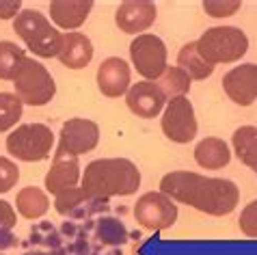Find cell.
I'll return each instance as SVG.
<instances>
[{
  "instance_id": "1",
  "label": "cell",
  "mask_w": 257,
  "mask_h": 255,
  "mask_svg": "<svg viewBox=\"0 0 257 255\" xmlns=\"http://www.w3.org/2000/svg\"><path fill=\"white\" fill-rule=\"evenodd\" d=\"M160 193L205 212L210 216H227L238 205L240 190L231 180L205 178L192 171H171L160 180Z\"/></svg>"
},
{
  "instance_id": "16",
  "label": "cell",
  "mask_w": 257,
  "mask_h": 255,
  "mask_svg": "<svg viewBox=\"0 0 257 255\" xmlns=\"http://www.w3.org/2000/svg\"><path fill=\"white\" fill-rule=\"evenodd\" d=\"M93 9V0H52L50 3V18L59 28L76 31Z\"/></svg>"
},
{
  "instance_id": "29",
  "label": "cell",
  "mask_w": 257,
  "mask_h": 255,
  "mask_svg": "<svg viewBox=\"0 0 257 255\" xmlns=\"http://www.w3.org/2000/svg\"><path fill=\"white\" fill-rule=\"evenodd\" d=\"M238 225H240V229H242V233H244V236L257 238V199L251 201L244 210H242Z\"/></svg>"
},
{
  "instance_id": "7",
  "label": "cell",
  "mask_w": 257,
  "mask_h": 255,
  "mask_svg": "<svg viewBox=\"0 0 257 255\" xmlns=\"http://www.w3.org/2000/svg\"><path fill=\"white\" fill-rule=\"evenodd\" d=\"M130 56L141 76L156 82L167 72V46L156 35H139L130 44Z\"/></svg>"
},
{
  "instance_id": "21",
  "label": "cell",
  "mask_w": 257,
  "mask_h": 255,
  "mask_svg": "<svg viewBox=\"0 0 257 255\" xmlns=\"http://www.w3.org/2000/svg\"><path fill=\"white\" fill-rule=\"evenodd\" d=\"M18 212L22 214L24 218H28V221H35V218H41L48 212V195L44 193L41 188L37 186H26L20 190L18 195Z\"/></svg>"
},
{
  "instance_id": "14",
  "label": "cell",
  "mask_w": 257,
  "mask_h": 255,
  "mask_svg": "<svg viewBox=\"0 0 257 255\" xmlns=\"http://www.w3.org/2000/svg\"><path fill=\"white\" fill-rule=\"evenodd\" d=\"M156 22V5L149 0H127L121 3L115 13V24L123 33L137 35L147 31Z\"/></svg>"
},
{
  "instance_id": "11",
  "label": "cell",
  "mask_w": 257,
  "mask_h": 255,
  "mask_svg": "<svg viewBox=\"0 0 257 255\" xmlns=\"http://www.w3.org/2000/svg\"><path fill=\"white\" fill-rule=\"evenodd\" d=\"M223 89L231 102L248 106L257 100V65L244 63L233 67L223 78Z\"/></svg>"
},
{
  "instance_id": "10",
  "label": "cell",
  "mask_w": 257,
  "mask_h": 255,
  "mask_svg": "<svg viewBox=\"0 0 257 255\" xmlns=\"http://www.w3.org/2000/svg\"><path fill=\"white\" fill-rule=\"evenodd\" d=\"M99 143V128L95 121L91 119H82V117H74L65 121V125L61 128V139H59V147L56 150L71 154V156H80V154H89L93 152Z\"/></svg>"
},
{
  "instance_id": "23",
  "label": "cell",
  "mask_w": 257,
  "mask_h": 255,
  "mask_svg": "<svg viewBox=\"0 0 257 255\" xmlns=\"http://www.w3.org/2000/svg\"><path fill=\"white\" fill-rule=\"evenodd\" d=\"M26 59L24 50L11 41H0V80H11L18 76Z\"/></svg>"
},
{
  "instance_id": "17",
  "label": "cell",
  "mask_w": 257,
  "mask_h": 255,
  "mask_svg": "<svg viewBox=\"0 0 257 255\" xmlns=\"http://www.w3.org/2000/svg\"><path fill=\"white\" fill-rule=\"evenodd\" d=\"M56 59L69 69H82L93 59V44L82 33H65L63 35L61 52Z\"/></svg>"
},
{
  "instance_id": "4",
  "label": "cell",
  "mask_w": 257,
  "mask_h": 255,
  "mask_svg": "<svg viewBox=\"0 0 257 255\" xmlns=\"http://www.w3.org/2000/svg\"><path fill=\"white\" fill-rule=\"evenodd\" d=\"M199 54L208 63H233L240 56H244L248 48L246 35L235 26H214L208 28L201 37L197 39Z\"/></svg>"
},
{
  "instance_id": "3",
  "label": "cell",
  "mask_w": 257,
  "mask_h": 255,
  "mask_svg": "<svg viewBox=\"0 0 257 255\" xmlns=\"http://www.w3.org/2000/svg\"><path fill=\"white\" fill-rule=\"evenodd\" d=\"M13 31L24 39L28 50L37 56H59L63 46V35L48 22V18L41 11L24 9L13 22Z\"/></svg>"
},
{
  "instance_id": "18",
  "label": "cell",
  "mask_w": 257,
  "mask_h": 255,
  "mask_svg": "<svg viewBox=\"0 0 257 255\" xmlns=\"http://www.w3.org/2000/svg\"><path fill=\"white\" fill-rule=\"evenodd\" d=\"M195 160L203 169L216 171V169H223V167L229 165L231 152H229V147H227V143L223 139L208 137V139H203L201 143H197V147H195Z\"/></svg>"
},
{
  "instance_id": "8",
  "label": "cell",
  "mask_w": 257,
  "mask_h": 255,
  "mask_svg": "<svg viewBox=\"0 0 257 255\" xmlns=\"http://www.w3.org/2000/svg\"><path fill=\"white\" fill-rule=\"evenodd\" d=\"M162 132L171 143H190L197 137V117L188 97L167 102L162 115Z\"/></svg>"
},
{
  "instance_id": "24",
  "label": "cell",
  "mask_w": 257,
  "mask_h": 255,
  "mask_svg": "<svg viewBox=\"0 0 257 255\" xmlns=\"http://www.w3.org/2000/svg\"><path fill=\"white\" fill-rule=\"evenodd\" d=\"M97 240H102L104 244H125L127 231L123 227V223H119L112 216H104L97 221Z\"/></svg>"
},
{
  "instance_id": "13",
  "label": "cell",
  "mask_w": 257,
  "mask_h": 255,
  "mask_svg": "<svg viewBox=\"0 0 257 255\" xmlns=\"http://www.w3.org/2000/svg\"><path fill=\"white\" fill-rule=\"evenodd\" d=\"M80 180L82 175H80V165H78L76 156L56 150L54 162L46 175V188L52 195H61L69 188H76V184Z\"/></svg>"
},
{
  "instance_id": "15",
  "label": "cell",
  "mask_w": 257,
  "mask_h": 255,
  "mask_svg": "<svg viewBox=\"0 0 257 255\" xmlns=\"http://www.w3.org/2000/svg\"><path fill=\"white\" fill-rule=\"evenodd\" d=\"M97 87L106 97H119L130 91V67L123 59L110 56L97 67Z\"/></svg>"
},
{
  "instance_id": "28",
  "label": "cell",
  "mask_w": 257,
  "mask_h": 255,
  "mask_svg": "<svg viewBox=\"0 0 257 255\" xmlns=\"http://www.w3.org/2000/svg\"><path fill=\"white\" fill-rule=\"evenodd\" d=\"M20 180V169L13 160L3 158L0 156V193H7L16 186V182Z\"/></svg>"
},
{
  "instance_id": "25",
  "label": "cell",
  "mask_w": 257,
  "mask_h": 255,
  "mask_svg": "<svg viewBox=\"0 0 257 255\" xmlns=\"http://www.w3.org/2000/svg\"><path fill=\"white\" fill-rule=\"evenodd\" d=\"M22 117V102L16 93H0V132L9 130Z\"/></svg>"
},
{
  "instance_id": "6",
  "label": "cell",
  "mask_w": 257,
  "mask_h": 255,
  "mask_svg": "<svg viewBox=\"0 0 257 255\" xmlns=\"http://www.w3.org/2000/svg\"><path fill=\"white\" fill-rule=\"evenodd\" d=\"M54 147V134L44 123H24L7 139V152L16 160L39 162L46 160Z\"/></svg>"
},
{
  "instance_id": "19",
  "label": "cell",
  "mask_w": 257,
  "mask_h": 255,
  "mask_svg": "<svg viewBox=\"0 0 257 255\" xmlns=\"http://www.w3.org/2000/svg\"><path fill=\"white\" fill-rule=\"evenodd\" d=\"M177 67L184 69L190 80H205V78H210L214 72L212 63H208L199 54L197 41H190V44H186L180 50V54H177Z\"/></svg>"
},
{
  "instance_id": "22",
  "label": "cell",
  "mask_w": 257,
  "mask_h": 255,
  "mask_svg": "<svg viewBox=\"0 0 257 255\" xmlns=\"http://www.w3.org/2000/svg\"><path fill=\"white\" fill-rule=\"evenodd\" d=\"M156 84L160 87L167 102L175 100V97H186V93L190 91V78L180 67H167V72L156 80Z\"/></svg>"
},
{
  "instance_id": "20",
  "label": "cell",
  "mask_w": 257,
  "mask_h": 255,
  "mask_svg": "<svg viewBox=\"0 0 257 255\" xmlns=\"http://www.w3.org/2000/svg\"><path fill=\"white\" fill-rule=\"evenodd\" d=\"M235 156L244 162L248 169L257 173V128L255 125H242L231 137Z\"/></svg>"
},
{
  "instance_id": "26",
  "label": "cell",
  "mask_w": 257,
  "mask_h": 255,
  "mask_svg": "<svg viewBox=\"0 0 257 255\" xmlns=\"http://www.w3.org/2000/svg\"><path fill=\"white\" fill-rule=\"evenodd\" d=\"M91 201V197L84 193L82 186L80 188H69L65 190V193H61V195H56V199H54V208L59 214H76L78 210H80V205L82 203H87Z\"/></svg>"
},
{
  "instance_id": "5",
  "label": "cell",
  "mask_w": 257,
  "mask_h": 255,
  "mask_svg": "<svg viewBox=\"0 0 257 255\" xmlns=\"http://www.w3.org/2000/svg\"><path fill=\"white\" fill-rule=\"evenodd\" d=\"M13 91H16V95L20 97L22 104L44 106L54 97L56 82L44 63L26 56L18 76L13 78Z\"/></svg>"
},
{
  "instance_id": "30",
  "label": "cell",
  "mask_w": 257,
  "mask_h": 255,
  "mask_svg": "<svg viewBox=\"0 0 257 255\" xmlns=\"http://www.w3.org/2000/svg\"><path fill=\"white\" fill-rule=\"evenodd\" d=\"M16 221H18V216H16V210H13V205L9 201L0 199V233L16 227Z\"/></svg>"
},
{
  "instance_id": "9",
  "label": "cell",
  "mask_w": 257,
  "mask_h": 255,
  "mask_svg": "<svg viewBox=\"0 0 257 255\" xmlns=\"http://www.w3.org/2000/svg\"><path fill=\"white\" fill-rule=\"evenodd\" d=\"M134 218L145 229H167L177 221V205L164 193H145L134 205Z\"/></svg>"
},
{
  "instance_id": "27",
  "label": "cell",
  "mask_w": 257,
  "mask_h": 255,
  "mask_svg": "<svg viewBox=\"0 0 257 255\" xmlns=\"http://www.w3.org/2000/svg\"><path fill=\"white\" fill-rule=\"evenodd\" d=\"M240 7H242L240 0H205L203 11L212 18H227V16H233Z\"/></svg>"
},
{
  "instance_id": "2",
  "label": "cell",
  "mask_w": 257,
  "mask_h": 255,
  "mask_svg": "<svg viewBox=\"0 0 257 255\" xmlns=\"http://www.w3.org/2000/svg\"><path fill=\"white\" fill-rule=\"evenodd\" d=\"M141 186V171L127 158H99L84 169L82 190L91 199L134 195Z\"/></svg>"
},
{
  "instance_id": "31",
  "label": "cell",
  "mask_w": 257,
  "mask_h": 255,
  "mask_svg": "<svg viewBox=\"0 0 257 255\" xmlns=\"http://www.w3.org/2000/svg\"><path fill=\"white\" fill-rule=\"evenodd\" d=\"M20 0H0V20H16L20 16Z\"/></svg>"
},
{
  "instance_id": "12",
  "label": "cell",
  "mask_w": 257,
  "mask_h": 255,
  "mask_svg": "<svg viewBox=\"0 0 257 255\" xmlns=\"http://www.w3.org/2000/svg\"><path fill=\"white\" fill-rule=\"evenodd\" d=\"M125 102H127V108L137 117L154 119V117H158L162 108L167 106V97H164V93L156 82L143 80V82H137L130 87V91L125 93Z\"/></svg>"
}]
</instances>
